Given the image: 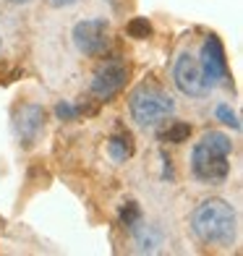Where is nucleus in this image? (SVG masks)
<instances>
[{
	"mask_svg": "<svg viewBox=\"0 0 243 256\" xmlns=\"http://www.w3.org/2000/svg\"><path fill=\"white\" fill-rule=\"evenodd\" d=\"M230 152H233V142L230 136L210 131L202 136V142H196L191 152V172L199 183L217 186L230 176Z\"/></svg>",
	"mask_w": 243,
	"mask_h": 256,
	"instance_id": "nucleus-2",
	"label": "nucleus"
},
{
	"mask_svg": "<svg viewBox=\"0 0 243 256\" xmlns=\"http://www.w3.org/2000/svg\"><path fill=\"white\" fill-rule=\"evenodd\" d=\"M74 108H76V115H78V118H81V115H97V110H100V104H94V102H92V100H78V102L74 104Z\"/></svg>",
	"mask_w": 243,
	"mask_h": 256,
	"instance_id": "nucleus-15",
	"label": "nucleus"
},
{
	"mask_svg": "<svg viewBox=\"0 0 243 256\" xmlns=\"http://www.w3.org/2000/svg\"><path fill=\"white\" fill-rule=\"evenodd\" d=\"M191 230L206 246L225 248L236 240V209L225 199H204L191 214Z\"/></svg>",
	"mask_w": 243,
	"mask_h": 256,
	"instance_id": "nucleus-1",
	"label": "nucleus"
},
{
	"mask_svg": "<svg viewBox=\"0 0 243 256\" xmlns=\"http://www.w3.org/2000/svg\"><path fill=\"white\" fill-rule=\"evenodd\" d=\"M134 152H136V144H134V136H131V131L128 128H123V126H118L115 128V134L108 138V154L112 157V162H128L131 157H134Z\"/></svg>",
	"mask_w": 243,
	"mask_h": 256,
	"instance_id": "nucleus-9",
	"label": "nucleus"
},
{
	"mask_svg": "<svg viewBox=\"0 0 243 256\" xmlns=\"http://www.w3.org/2000/svg\"><path fill=\"white\" fill-rule=\"evenodd\" d=\"M172 78H176V86L183 92L186 97H206L212 92L210 78L204 76L199 58H194L191 52H180L176 68H172Z\"/></svg>",
	"mask_w": 243,
	"mask_h": 256,
	"instance_id": "nucleus-4",
	"label": "nucleus"
},
{
	"mask_svg": "<svg viewBox=\"0 0 243 256\" xmlns=\"http://www.w3.org/2000/svg\"><path fill=\"white\" fill-rule=\"evenodd\" d=\"M8 3H26V0H8Z\"/></svg>",
	"mask_w": 243,
	"mask_h": 256,
	"instance_id": "nucleus-17",
	"label": "nucleus"
},
{
	"mask_svg": "<svg viewBox=\"0 0 243 256\" xmlns=\"http://www.w3.org/2000/svg\"><path fill=\"white\" fill-rule=\"evenodd\" d=\"M118 220H120V225L128 228V230L142 225V206H138V202H134V199L123 202L120 209H118Z\"/></svg>",
	"mask_w": 243,
	"mask_h": 256,
	"instance_id": "nucleus-11",
	"label": "nucleus"
},
{
	"mask_svg": "<svg viewBox=\"0 0 243 256\" xmlns=\"http://www.w3.org/2000/svg\"><path fill=\"white\" fill-rule=\"evenodd\" d=\"M14 128H16L18 144L24 149H32L44 131V110L40 104H21L14 118Z\"/></svg>",
	"mask_w": 243,
	"mask_h": 256,
	"instance_id": "nucleus-8",
	"label": "nucleus"
},
{
	"mask_svg": "<svg viewBox=\"0 0 243 256\" xmlns=\"http://www.w3.org/2000/svg\"><path fill=\"white\" fill-rule=\"evenodd\" d=\"M126 84H128V66L120 60H110L94 74L89 92L97 97V102H110L126 89Z\"/></svg>",
	"mask_w": 243,
	"mask_h": 256,
	"instance_id": "nucleus-6",
	"label": "nucleus"
},
{
	"mask_svg": "<svg viewBox=\"0 0 243 256\" xmlns=\"http://www.w3.org/2000/svg\"><path fill=\"white\" fill-rule=\"evenodd\" d=\"M128 110L131 118L144 126V128H154L160 123H165L172 112H176V102L165 89H160L157 84H142L131 92L128 97Z\"/></svg>",
	"mask_w": 243,
	"mask_h": 256,
	"instance_id": "nucleus-3",
	"label": "nucleus"
},
{
	"mask_svg": "<svg viewBox=\"0 0 243 256\" xmlns=\"http://www.w3.org/2000/svg\"><path fill=\"white\" fill-rule=\"evenodd\" d=\"M217 118L222 120L225 126H233V128H240V123H238V118H236V112L228 108V104H220L217 108Z\"/></svg>",
	"mask_w": 243,
	"mask_h": 256,
	"instance_id": "nucleus-14",
	"label": "nucleus"
},
{
	"mask_svg": "<svg viewBox=\"0 0 243 256\" xmlns=\"http://www.w3.org/2000/svg\"><path fill=\"white\" fill-rule=\"evenodd\" d=\"M48 3H50L52 8H66V6H74V3H78V0H48Z\"/></svg>",
	"mask_w": 243,
	"mask_h": 256,
	"instance_id": "nucleus-16",
	"label": "nucleus"
},
{
	"mask_svg": "<svg viewBox=\"0 0 243 256\" xmlns=\"http://www.w3.org/2000/svg\"><path fill=\"white\" fill-rule=\"evenodd\" d=\"M188 136H191V126L183 123V120H176V123H170L168 128H162V131H160V142H165V144H183V142H188Z\"/></svg>",
	"mask_w": 243,
	"mask_h": 256,
	"instance_id": "nucleus-10",
	"label": "nucleus"
},
{
	"mask_svg": "<svg viewBox=\"0 0 243 256\" xmlns=\"http://www.w3.org/2000/svg\"><path fill=\"white\" fill-rule=\"evenodd\" d=\"M74 44L89 58L105 55L110 48V24L105 18H84L74 26Z\"/></svg>",
	"mask_w": 243,
	"mask_h": 256,
	"instance_id": "nucleus-5",
	"label": "nucleus"
},
{
	"mask_svg": "<svg viewBox=\"0 0 243 256\" xmlns=\"http://www.w3.org/2000/svg\"><path fill=\"white\" fill-rule=\"evenodd\" d=\"M55 115H58L60 120H76V118H78L76 108H74V104H68V102H58V104H55Z\"/></svg>",
	"mask_w": 243,
	"mask_h": 256,
	"instance_id": "nucleus-13",
	"label": "nucleus"
},
{
	"mask_svg": "<svg viewBox=\"0 0 243 256\" xmlns=\"http://www.w3.org/2000/svg\"><path fill=\"white\" fill-rule=\"evenodd\" d=\"M199 63H202V71L204 76L210 78V84L212 89L217 84H222L228 86L230 84V68H228V58H225V48H222V42H220L217 34H210V37L204 40L202 44V55H199Z\"/></svg>",
	"mask_w": 243,
	"mask_h": 256,
	"instance_id": "nucleus-7",
	"label": "nucleus"
},
{
	"mask_svg": "<svg viewBox=\"0 0 243 256\" xmlns=\"http://www.w3.org/2000/svg\"><path fill=\"white\" fill-rule=\"evenodd\" d=\"M126 32H128L131 40H149L154 29H152V24H149V18L136 16V18H131L128 24H126Z\"/></svg>",
	"mask_w": 243,
	"mask_h": 256,
	"instance_id": "nucleus-12",
	"label": "nucleus"
}]
</instances>
